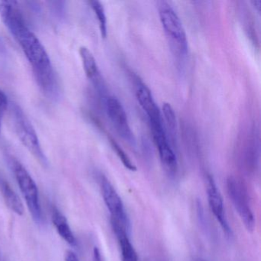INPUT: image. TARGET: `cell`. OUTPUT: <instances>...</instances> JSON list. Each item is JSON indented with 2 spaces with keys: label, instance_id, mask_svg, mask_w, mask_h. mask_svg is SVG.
<instances>
[{
  "label": "cell",
  "instance_id": "1",
  "mask_svg": "<svg viewBox=\"0 0 261 261\" xmlns=\"http://www.w3.org/2000/svg\"><path fill=\"white\" fill-rule=\"evenodd\" d=\"M0 17L22 48L39 88L47 97L58 98L59 85L51 59L42 42L27 27L20 9L8 6L1 11Z\"/></svg>",
  "mask_w": 261,
  "mask_h": 261
},
{
  "label": "cell",
  "instance_id": "2",
  "mask_svg": "<svg viewBox=\"0 0 261 261\" xmlns=\"http://www.w3.org/2000/svg\"><path fill=\"white\" fill-rule=\"evenodd\" d=\"M9 115L13 131L23 146L44 166L48 165V160L42 149L37 133L30 119L20 106L15 103L9 105Z\"/></svg>",
  "mask_w": 261,
  "mask_h": 261
},
{
  "label": "cell",
  "instance_id": "3",
  "mask_svg": "<svg viewBox=\"0 0 261 261\" xmlns=\"http://www.w3.org/2000/svg\"><path fill=\"white\" fill-rule=\"evenodd\" d=\"M159 16L163 30L174 49L186 56L188 51V40L186 31L177 13L166 1L159 3Z\"/></svg>",
  "mask_w": 261,
  "mask_h": 261
},
{
  "label": "cell",
  "instance_id": "4",
  "mask_svg": "<svg viewBox=\"0 0 261 261\" xmlns=\"http://www.w3.org/2000/svg\"><path fill=\"white\" fill-rule=\"evenodd\" d=\"M12 166L18 186L27 201V207L33 220L38 224H42L43 223V213L36 181L19 162L13 160Z\"/></svg>",
  "mask_w": 261,
  "mask_h": 261
},
{
  "label": "cell",
  "instance_id": "5",
  "mask_svg": "<svg viewBox=\"0 0 261 261\" xmlns=\"http://www.w3.org/2000/svg\"><path fill=\"white\" fill-rule=\"evenodd\" d=\"M227 192L244 227L248 231H253L256 221L246 186L238 178L230 176L227 179Z\"/></svg>",
  "mask_w": 261,
  "mask_h": 261
},
{
  "label": "cell",
  "instance_id": "6",
  "mask_svg": "<svg viewBox=\"0 0 261 261\" xmlns=\"http://www.w3.org/2000/svg\"><path fill=\"white\" fill-rule=\"evenodd\" d=\"M100 186L103 201L111 214V221L118 223L130 233V221L118 192L111 181L103 175L100 176Z\"/></svg>",
  "mask_w": 261,
  "mask_h": 261
},
{
  "label": "cell",
  "instance_id": "7",
  "mask_svg": "<svg viewBox=\"0 0 261 261\" xmlns=\"http://www.w3.org/2000/svg\"><path fill=\"white\" fill-rule=\"evenodd\" d=\"M150 126L162 165L170 176H174L178 170V161L169 143L164 126L162 123H150Z\"/></svg>",
  "mask_w": 261,
  "mask_h": 261
},
{
  "label": "cell",
  "instance_id": "8",
  "mask_svg": "<svg viewBox=\"0 0 261 261\" xmlns=\"http://www.w3.org/2000/svg\"><path fill=\"white\" fill-rule=\"evenodd\" d=\"M105 107L108 117L119 135L126 141L134 143L135 138L134 133L129 126L126 111L120 100L114 96L108 97Z\"/></svg>",
  "mask_w": 261,
  "mask_h": 261
},
{
  "label": "cell",
  "instance_id": "9",
  "mask_svg": "<svg viewBox=\"0 0 261 261\" xmlns=\"http://www.w3.org/2000/svg\"><path fill=\"white\" fill-rule=\"evenodd\" d=\"M206 192H207V202L211 212L213 213L223 231L228 237L232 236V230L227 221V215L224 209V201L220 193L215 179L212 175H208L206 179Z\"/></svg>",
  "mask_w": 261,
  "mask_h": 261
},
{
  "label": "cell",
  "instance_id": "10",
  "mask_svg": "<svg viewBox=\"0 0 261 261\" xmlns=\"http://www.w3.org/2000/svg\"><path fill=\"white\" fill-rule=\"evenodd\" d=\"M136 97L140 107L147 115L149 123H163L161 112L154 100L152 92L143 82H138L136 85Z\"/></svg>",
  "mask_w": 261,
  "mask_h": 261
},
{
  "label": "cell",
  "instance_id": "11",
  "mask_svg": "<svg viewBox=\"0 0 261 261\" xmlns=\"http://www.w3.org/2000/svg\"><path fill=\"white\" fill-rule=\"evenodd\" d=\"M79 53L82 59L84 71L87 77L100 92L103 93L105 89L103 79L92 53L85 46L79 48Z\"/></svg>",
  "mask_w": 261,
  "mask_h": 261
},
{
  "label": "cell",
  "instance_id": "12",
  "mask_svg": "<svg viewBox=\"0 0 261 261\" xmlns=\"http://www.w3.org/2000/svg\"><path fill=\"white\" fill-rule=\"evenodd\" d=\"M111 222L120 246L122 261H139L138 254L131 242L129 232L118 223L111 220Z\"/></svg>",
  "mask_w": 261,
  "mask_h": 261
},
{
  "label": "cell",
  "instance_id": "13",
  "mask_svg": "<svg viewBox=\"0 0 261 261\" xmlns=\"http://www.w3.org/2000/svg\"><path fill=\"white\" fill-rule=\"evenodd\" d=\"M51 220L61 238H63L70 245L76 246L77 241L70 227L68 220L65 218V215L61 213L56 207L53 208Z\"/></svg>",
  "mask_w": 261,
  "mask_h": 261
},
{
  "label": "cell",
  "instance_id": "14",
  "mask_svg": "<svg viewBox=\"0 0 261 261\" xmlns=\"http://www.w3.org/2000/svg\"><path fill=\"white\" fill-rule=\"evenodd\" d=\"M1 191L7 207L18 215L21 216L23 215L25 212L23 203L21 201L19 195L10 187V185L4 181L1 185Z\"/></svg>",
  "mask_w": 261,
  "mask_h": 261
},
{
  "label": "cell",
  "instance_id": "15",
  "mask_svg": "<svg viewBox=\"0 0 261 261\" xmlns=\"http://www.w3.org/2000/svg\"><path fill=\"white\" fill-rule=\"evenodd\" d=\"M89 4L93 11L94 12L97 21H98L100 34H101L102 37L105 39L107 37V35H108V22H107L105 8H103L101 3L97 1V0L90 1Z\"/></svg>",
  "mask_w": 261,
  "mask_h": 261
},
{
  "label": "cell",
  "instance_id": "16",
  "mask_svg": "<svg viewBox=\"0 0 261 261\" xmlns=\"http://www.w3.org/2000/svg\"><path fill=\"white\" fill-rule=\"evenodd\" d=\"M163 113L169 134H172V137H175V134H176L177 123L176 117H175L173 108L169 103H165L163 106Z\"/></svg>",
  "mask_w": 261,
  "mask_h": 261
},
{
  "label": "cell",
  "instance_id": "17",
  "mask_svg": "<svg viewBox=\"0 0 261 261\" xmlns=\"http://www.w3.org/2000/svg\"><path fill=\"white\" fill-rule=\"evenodd\" d=\"M110 140H111V146H112L113 149H114L116 153L118 155L120 160H121L123 166H124L126 169H129V170L132 171V172H135V171H137V166L132 163L130 159H129V156L126 155L124 150H123V149L119 146L118 143H116L115 140H113V139L111 138L110 139Z\"/></svg>",
  "mask_w": 261,
  "mask_h": 261
},
{
  "label": "cell",
  "instance_id": "18",
  "mask_svg": "<svg viewBox=\"0 0 261 261\" xmlns=\"http://www.w3.org/2000/svg\"><path fill=\"white\" fill-rule=\"evenodd\" d=\"M9 108L8 98L7 94L0 90V132L2 129L3 120Z\"/></svg>",
  "mask_w": 261,
  "mask_h": 261
},
{
  "label": "cell",
  "instance_id": "19",
  "mask_svg": "<svg viewBox=\"0 0 261 261\" xmlns=\"http://www.w3.org/2000/svg\"><path fill=\"white\" fill-rule=\"evenodd\" d=\"M65 261H80L79 256L74 252L69 250L65 254Z\"/></svg>",
  "mask_w": 261,
  "mask_h": 261
},
{
  "label": "cell",
  "instance_id": "20",
  "mask_svg": "<svg viewBox=\"0 0 261 261\" xmlns=\"http://www.w3.org/2000/svg\"><path fill=\"white\" fill-rule=\"evenodd\" d=\"M94 261H103L101 253L97 247H94Z\"/></svg>",
  "mask_w": 261,
  "mask_h": 261
},
{
  "label": "cell",
  "instance_id": "21",
  "mask_svg": "<svg viewBox=\"0 0 261 261\" xmlns=\"http://www.w3.org/2000/svg\"><path fill=\"white\" fill-rule=\"evenodd\" d=\"M251 4H253L254 8L257 10L258 13H260V6H261V1L260 0H253V1H251Z\"/></svg>",
  "mask_w": 261,
  "mask_h": 261
},
{
  "label": "cell",
  "instance_id": "22",
  "mask_svg": "<svg viewBox=\"0 0 261 261\" xmlns=\"http://www.w3.org/2000/svg\"><path fill=\"white\" fill-rule=\"evenodd\" d=\"M198 261H207V260H204V259H198Z\"/></svg>",
  "mask_w": 261,
  "mask_h": 261
}]
</instances>
